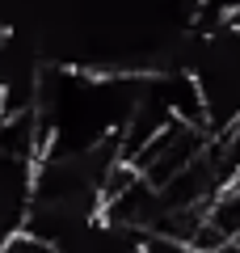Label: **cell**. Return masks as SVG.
<instances>
[{"label": "cell", "instance_id": "1", "mask_svg": "<svg viewBox=\"0 0 240 253\" xmlns=\"http://www.w3.org/2000/svg\"><path fill=\"white\" fill-rule=\"evenodd\" d=\"M181 72L194 81L202 97V118L215 139L240 118V26H211V30H190Z\"/></svg>", "mask_w": 240, "mask_h": 253}, {"label": "cell", "instance_id": "3", "mask_svg": "<svg viewBox=\"0 0 240 253\" xmlns=\"http://www.w3.org/2000/svg\"><path fill=\"white\" fill-rule=\"evenodd\" d=\"M219 148H223V156H228L232 173H236V177H240V118H236V123H232L228 131H223V135H219Z\"/></svg>", "mask_w": 240, "mask_h": 253}, {"label": "cell", "instance_id": "2", "mask_svg": "<svg viewBox=\"0 0 240 253\" xmlns=\"http://www.w3.org/2000/svg\"><path fill=\"white\" fill-rule=\"evenodd\" d=\"M0 253H55V249L46 241H38V236H30V232H13V236H4Z\"/></svg>", "mask_w": 240, "mask_h": 253}, {"label": "cell", "instance_id": "4", "mask_svg": "<svg viewBox=\"0 0 240 253\" xmlns=\"http://www.w3.org/2000/svg\"><path fill=\"white\" fill-rule=\"evenodd\" d=\"M0 245H4V236H0Z\"/></svg>", "mask_w": 240, "mask_h": 253}]
</instances>
